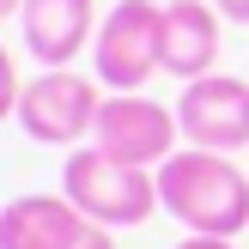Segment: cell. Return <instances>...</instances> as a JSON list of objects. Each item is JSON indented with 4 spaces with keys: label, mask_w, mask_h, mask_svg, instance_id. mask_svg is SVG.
Returning a JSON list of instances; mask_svg holds the SVG:
<instances>
[{
    "label": "cell",
    "mask_w": 249,
    "mask_h": 249,
    "mask_svg": "<svg viewBox=\"0 0 249 249\" xmlns=\"http://www.w3.org/2000/svg\"><path fill=\"white\" fill-rule=\"evenodd\" d=\"M152 73H164V6L116 0L91 36V79L104 91H140Z\"/></svg>",
    "instance_id": "cell-3"
},
{
    "label": "cell",
    "mask_w": 249,
    "mask_h": 249,
    "mask_svg": "<svg viewBox=\"0 0 249 249\" xmlns=\"http://www.w3.org/2000/svg\"><path fill=\"white\" fill-rule=\"evenodd\" d=\"M18 31L36 67H73V55L91 43V0H24Z\"/></svg>",
    "instance_id": "cell-9"
},
{
    "label": "cell",
    "mask_w": 249,
    "mask_h": 249,
    "mask_svg": "<svg viewBox=\"0 0 249 249\" xmlns=\"http://www.w3.org/2000/svg\"><path fill=\"white\" fill-rule=\"evenodd\" d=\"M158 201L182 231L201 237H237L249 231V177L231 164V152L182 146L158 164Z\"/></svg>",
    "instance_id": "cell-1"
},
{
    "label": "cell",
    "mask_w": 249,
    "mask_h": 249,
    "mask_svg": "<svg viewBox=\"0 0 249 249\" xmlns=\"http://www.w3.org/2000/svg\"><path fill=\"white\" fill-rule=\"evenodd\" d=\"M219 6V18H231V24H249V0H213Z\"/></svg>",
    "instance_id": "cell-13"
},
{
    "label": "cell",
    "mask_w": 249,
    "mask_h": 249,
    "mask_svg": "<svg viewBox=\"0 0 249 249\" xmlns=\"http://www.w3.org/2000/svg\"><path fill=\"white\" fill-rule=\"evenodd\" d=\"M18 97H24V79H18V61H12V49L0 43V122L18 116Z\"/></svg>",
    "instance_id": "cell-10"
},
{
    "label": "cell",
    "mask_w": 249,
    "mask_h": 249,
    "mask_svg": "<svg viewBox=\"0 0 249 249\" xmlns=\"http://www.w3.org/2000/svg\"><path fill=\"white\" fill-rule=\"evenodd\" d=\"M73 249H116V231H109V225H85Z\"/></svg>",
    "instance_id": "cell-11"
},
{
    "label": "cell",
    "mask_w": 249,
    "mask_h": 249,
    "mask_svg": "<svg viewBox=\"0 0 249 249\" xmlns=\"http://www.w3.org/2000/svg\"><path fill=\"white\" fill-rule=\"evenodd\" d=\"M18 12H24V0H0V24H6V18H18Z\"/></svg>",
    "instance_id": "cell-14"
},
{
    "label": "cell",
    "mask_w": 249,
    "mask_h": 249,
    "mask_svg": "<svg viewBox=\"0 0 249 249\" xmlns=\"http://www.w3.org/2000/svg\"><path fill=\"white\" fill-rule=\"evenodd\" d=\"M177 249H237V243H231V237H201V231H189Z\"/></svg>",
    "instance_id": "cell-12"
},
{
    "label": "cell",
    "mask_w": 249,
    "mask_h": 249,
    "mask_svg": "<svg viewBox=\"0 0 249 249\" xmlns=\"http://www.w3.org/2000/svg\"><path fill=\"white\" fill-rule=\"evenodd\" d=\"M85 225L67 195H18L0 207V249H73Z\"/></svg>",
    "instance_id": "cell-7"
},
{
    "label": "cell",
    "mask_w": 249,
    "mask_h": 249,
    "mask_svg": "<svg viewBox=\"0 0 249 249\" xmlns=\"http://www.w3.org/2000/svg\"><path fill=\"white\" fill-rule=\"evenodd\" d=\"M61 195H67L91 225H109V231L146 225V219L164 207L158 201V170L122 164L104 146H73L67 152V164H61Z\"/></svg>",
    "instance_id": "cell-2"
},
{
    "label": "cell",
    "mask_w": 249,
    "mask_h": 249,
    "mask_svg": "<svg viewBox=\"0 0 249 249\" xmlns=\"http://www.w3.org/2000/svg\"><path fill=\"white\" fill-rule=\"evenodd\" d=\"M219 61V6L213 0H164V73L182 85L207 79Z\"/></svg>",
    "instance_id": "cell-8"
},
{
    "label": "cell",
    "mask_w": 249,
    "mask_h": 249,
    "mask_svg": "<svg viewBox=\"0 0 249 249\" xmlns=\"http://www.w3.org/2000/svg\"><path fill=\"white\" fill-rule=\"evenodd\" d=\"M177 140H182L177 104H158L146 91H109L104 109H97V128H91V146H104L109 158L140 164V170H158L170 152H182Z\"/></svg>",
    "instance_id": "cell-5"
},
{
    "label": "cell",
    "mask_w": 249,
    "mask_h": 249,
    "mask_svg": "<svg viewBox=\"0 0 249 249\" xmlns=\"http://www.w3.org/2000/svg\"><path fill=\"white\" fill-rule=\"evenodd\" d=\"M177 122H182V140L201 152H243L249 146V79H231V73L189 79L177 97Z\"/></svg>",
    "instance_id": "cell-6"
},
{
    "label": "cell",
    "mask_w": 249,
    "mask_h": 249,
    "mask_svg": "<svg viewBox=\"0 0 249 249\" xmlns=\"http://www.w3.org/2000/svg\"><path fill=\"white\" fill-rule=\"evenodd\" d=\"M97 109H104V85L97 79H85L73 67H43L36 79H24L18 128L36 146H79L97 128Z\"/></svg>",
    "instance_id": "cell-4"
}]
</instances>
